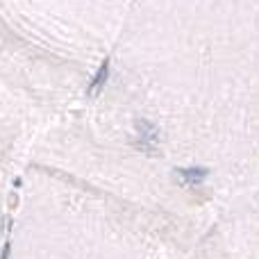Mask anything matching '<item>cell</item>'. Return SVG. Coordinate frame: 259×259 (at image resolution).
Segmentation results:
<instances>
[{
  "label": "cell",
  "mask_w": 259,
  "mask_h": 259,
  "mask_svg": "<svg viewBox=\"0 0 259 259\" xmlns=\"http://www.w3.org/2000/svg\"><path fill=\"white\" fill-rule=\"evenodd\" d=\"M137 141L146 155L159 150V127L150 121H137Z\"/></svg>",
  "instance_id": "1"
},
{
  "label": "cell",
  "mask_w": 259,
  "mask_h": 259,
  "mask_svg": "<svg viewBox=\"0 0 259 259\" xmlns=\"http://www.w3.org/2000/svg\"><path fill=\"white\" fill-rule=\"evenodd\" d=\"M107 80H109V59H105L103 64H100V68H98V73L94 75V80H91V84H89V89H87V96H98L100 91H103V87L107 84Z\"/></svg>",
  "instance_id": "3"
},
{
  "label": "cell",
  "mask_w": 259,
  "mask_h": 259,
  "mask_svg": "<svg viewBox=\"0 0 259 259\" xmlns=\"http://www.w3.org/2000/svg\"><path fill=\"white\" fill-rule=\"evenodd\" d=\"M173 175L178 180V184H182V187H198V184H202L209 178V168H205V166H187V168H175Z\"/></svg>",
  "instance_id": "2"
}]
</instances>
